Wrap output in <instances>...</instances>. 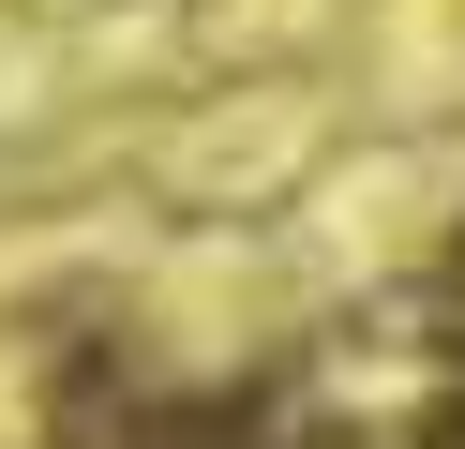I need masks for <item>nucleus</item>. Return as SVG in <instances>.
Wrapping results in <instances>:
<instances>
[{
    "mask_svg": "<svg viewBox=\"0 0 465 449\" xmlns=\"http://www.w3.org/2000/svg\"><path fill=\"white\" fill-rule=\"evenodd\" d=\"M405 449H465V389H450V405H435V419H420Z\"/></svg>",
    "mask_w": 465,
    "mask_h": 449,
    "instance_id": "nucleus-1",
    "label": "nucleus"
},
{
    "mask_svg": "<svg viewBox=\"0 0 465 449\" xmlns=\"http://www.w3.org/2000/svg\"><path fill=\"white\" fill-rule=\"evenodd\" d=\"M450 299H465V225H450Z\"/></svg>",
    "mask_w": 465,
    "mask_h": 449,
    "instance_id": "nucleus-2",
    "label": "nucleus"
}]
</instances>
